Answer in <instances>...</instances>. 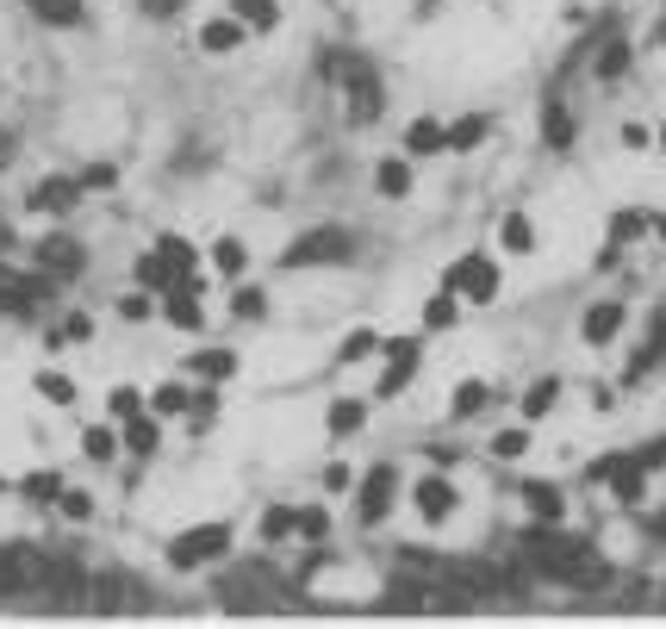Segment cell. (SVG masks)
<instances>
[{"instance_id": "6da1fadb", "label": "cell", "mask_w": 666, "mask_h": 629, "mask_svg": "<svg viewBox=\"0 0 666 629\" xmlns=\"http://www.w3.org/2000/svg\"><path fill=\"white\" fill-rule=\"evenodd\" d=\"M523 554H530L549 580H561V586H605V573H610L605 561H598L579 536L561 530V524H535V530L523 536Z\"/></svg>"}, {"instance_id": "7a4b0ae2", "label": "cell", "mask_w": 666, "mask_h": 629, "mask_svg": "<svg viewBox=\"0 0 666 629\" xmlns=\"http://www.w3.org/2000/svg\"><path fill=\"white\" fill-rule=\"evenodd\" d=\"M324 76L343 81L349 125H374V119H381L386 88H381V76H374V63H368V57H349V50H337V57H324Z\"/></svg>"}, {"instance_id": "3957f363", "label": "cell", "mask_w": 666, "mask_h": 629, "mask_svg": "<svg viewBox=\"0 0 666 629\" xmlns=\"http://www.w3.org/2000/svg\"><path fill=\"white\" fill-rule=\"evenodd\" d=\"M225 549H230V524H200V530L169 542V561L174 568H206V561H218Z\"/></svg>"}, {"instance_id": "277c9868", "label": "cell", "mask_w": 666, "mask_h": 629, "mask_svg": "<svg viewBox=\"0 0 666 629\" xmlns=\"http://www.w3.org/2000/svg\"><path fill=\"white\" fill-rule=\"evenodd\" d=\"M349 256V237L337 225H318V231H305L300 244H286L281 268H312V262H343Z\"/></svg>"}, {"instance_id": "5b68a950", "label": "cell", "mask_w": 666, "mask_h": 629, "mask_svg": "<svg viewBox=\"0 0 666 629\" xmlns=\"http://www.w3.org/2000/svg\"><path fill=\"white\" fill-rule=\"evenodd\" d=\"M38 580H44V554H32L25 542H7V549H0V598L32 592Z\"/></svg>"}, {"instance_id": "8992f818", "label": "cell", "mask_w": 666, "mask_h": 629, "mask_svg": "<svg viewBox=\"0 0 666 629\" xmlns=\"http://www.w3.org/2000/svg\"><path fill=\"white\" fill-rule=\"evenodd\" d=\"M449 293H467V300H493L498 293V268L486 262V256H461L455 268H449Z\"/></svg>"}, {"instance_id": "52a82bcc", "label": "cell", "mask_w": 666, "mask_h": 629, "mask_svg": "<svg viewBox=\"0 0 666 629\" xmlns=\"http://www.w3.org/2000/svg\"><path fill=\"white\" fill-rule=\"evenodd\" d=\"M393 498H399V468H374V474L362 480V524H381L386 512H393Z\"/></svg>"}, {"instance_id": "ba28073f", "label": "cell", "mask_w": 666, "mask_h": 629, "mask_svg": "<svg viewBox=\"0 0 666 629\" xmlns=\"http://www.w3.org/2000/svg\"><path fill=\"white\" fill-rule=\"evenodd\" d=\"M418 512H424V524L455 517V480H449V474H424L418 480Z\"/></svg>"}, {"instance_id": "9c48e42d", "label": "cell", "mask_w": 666, "mask_h": 629, "mask_svg": "<svg viewBox=\"0 0 666 629\" xmlns=\"http://www.w3.org/2000/svg\"><path fill=\"white\" fill-rule=\"evenodd\" d=\"M38 262L50 268V274H81V244L63 237V231H50V237L38 244Z\"/></svg>"}, {"instance_id": "30bf717a", "label": "cell", "mask_w": 666, "mask_h": 629, "mask_svg": "<svg viewBox=\"0 0 666 629\" xmlns=\"http://www.w3.org/2000/svg\"><path fill=\"white\" fill-rule=\"evenodd\" d=\"M32 305H38V281L0 262V312H32Z\"/></svg>"}, {"instance_id": "8fae6325", "label": "cell", "mask_w": 666, "mask_h": 629, "mask_svg": "<svg viewBox=\"0 0 666 629\" xmlns=\"http://www.w3.org/2000/svg\"><path fill=\"white\" fill-rule=\"evenodd\" d=\"M617 330H623V305H617V300H605V305H591V312H586V344L591 349L617 344Z\"/></svg>"}, {"instance_id": "7c38bea8", "label": "cell", "mask_w": 666, "mask_h": 629, "mask_svg": "<svg viewBox=\"0 0 666 629\" xmlns=\"http://www.w3.org/2000/svg\"><path fill=\"white\" fill-rule=\"evenodd\" d=\"M162 312H169V325H181V330H200V293H188V287H169V300H162Z\"/></svg>"}, {"instance_id": "4fadbf2b", "label": "cell", "mask_w": 666, "mask_h": 629, "mask_svg": "<svg viewBox=\"0 0 666 629\" xmlns=\"http://www.w3.org/2000/svg\"><path fill=\"white\" fill-rule=\"evenodd\" d=\"M230 13H237L249 32H274V25H281V7H274V0H230Z\"/></svg>"}, {"instance_id": "5bb4252c", "label": "cell", "mask_w": 666, "mask_h": 629, "mask_svg": "<svg viewBox=\"0 0 666 629\" xmlns=\"http://www.w3.org/2000/svg\"><path fill=\"white\" fill-rule=\"evenodd\" d=\"M188 374H200V381H230L237 374V356L230 349H206V356H193Z\"/></svg>"}, {"instance_id": "9a60e30c", "label": "cell", "mask_w": 666, "mask_h": 629, "mask_svg": "<svg viewBox=\"0 0 666 629\" xmlns=\"http://www.w3.org/2000/svg\"><path fill=\"white\" fill-rule=\"evenodd\" d=\"M523 505L535 512V524H561V493H554V486H542V480H530V486H523Z\"/></svg>"}, {"instance_id": "2e32d148", "label": "cell", "mask_w": 666, "mask_h": 629, "mask_svg": "<svg viewBox=\"0 0 666 629\" xmlns=\"http://www.w3.org/2000/svg\"><path fill=\"white\" fill-rule=\"evenodd\" d=\"M200 44H206V50H237V44H244V20H237V13L212 20L206 32H200Z\"/></svg>"}, {"instance_id": "e0dca14e", "label": "cell", "mask_w": 666, "mask_h": 629, "mask_svg": "<svg viewBox=\"0 0 666 629\" xmlns=\"http://www.w3.org/2000/svg\"><path fill=\"white\" fill-rule=\"evenodd\" d=\"M76 193H81V181H44V188L32 193V206L38 212H69L76 206Z\"/></svg>"}, {"instance_id": "ac0fdd59", "label": "cell", "mask_w": 666, "mask_h": 629, "mask_svg": "<svg viewBox=\"0 0 666 629\" xmlns=\"http://www.w3.org/2000/svg\"><path fill=\"white\" fill-rule=\"evenodd\" d=\"M25 7H32L44 25H63V32H69V25H81V0H25Z\"/></svg>"}, {"instance_id": "d6986e66", "label": "cell", "mask_w": 666, "mask_h": 629, "mask_svg": "<svg viewBox=\"0 0 666 629\" xmlns=\"http://www.w3.org/2000/svg\"><path fill=\"white\" fill-rule=\"evenodd\" d=\"M493 132V119L486 113H467V119H455V125H449V150H474L479 137Z\"/></svg>"}, {"instance_id": "ffe728a7", "label": "cell", "mask_w": 666, "mask_h": 629, "mask_svg": "<svg viewBox=\"0 0 666 629\" xmlns=\"http://www.w3.org/2000/svg\"><path fill=\"white\" fill-rule=\"evenodd\" d=\"M486 400H493V386L486 381H461L455 400H449V412H455V418H474V412H486Z\"/></svg>"}, {"instance_id": "44dd1931", "label": "cell", "mask_w": 666, "mask_h": 629, "mask_svg": "<svg viewBox=\"0 0 666 629\" xmlns=\"http://www.w3.org/2000/svg\"><path fill=\"white\" fill-rule=\"evenodd\" d=\"M94 605L100 610H125V605H137V592L118 580V573H100V586H94Z\"/></svg>"}, {"instance_id": "7402d4cb", "label": "cell", "mask_w": 666, "mask_h": 629, "mask_svg": "<svg viewBox=\"0 0 666 629\" xmlns=\"http://www.w3.org/2000/svg\"><path fill=\"white\" fill-rule=\"evenodd\" d=\"M405 144H411L418 156H430V150H449V132H442L437 119H418V125L405 132Z\"/></svg>"}, {"instance_id": "603a6c76", "label": "cell", "mask_w": 666, "mask_h": 629, "mask_svg": "<svg viewBox=\"0 0 666 629\" xmlns=\"http://www.w3.org/2000/svg\"><path fill=\"white\" fill-rule=\"evenodd\" d=\"M362 424H368V405L362 400H337V405H330V430H337V437H355Z\"/></svg>"}, {"instance_id": "cb8c5ba5", "label": "cell", "mask_w": 666, "mask_h": 629, "mask_svg": "<svg viewBox=\"0 0 666 629\" xmlns=\"http://www.w3.org/2000/svg\"><path fill=\"white\" fill-rule=\"evenodd\" d=\"M542 137H549L554 150H567V144H573V119H567L561 100H549V113H542Z\"/></svg>"}, {"instance_id": "d4e9b609", "label": "cell", "mask_w": 666, "mask_h": 629, "mask_svg": "<svg viewBox=\"0 0 666 629\" xmlns=\"http://www.w3.org/2000/svg\"><path fill=\"white\" fill-rule=\"evenodd\" d=\"M156 256H162V268H169L174 281H181V274H193V244H181V237H162V244H156Z\"/></svg>"}, {"instance_id": "484cf974", "label": "cell", "mask_w": 666, "mask_h": 629, "mask_svg": "<svg viewBox=\"0 0 666 629\" xmlns=\"http://www.w3.org/2000/svg\"><path fill=\"white\" fill-rule=\"evenodd\" d=\"M554 400H561V381H535L530 393H523V424H535V418H542V412H549Z\"/></svg>"}, {"instance_id": "4316f807", "label": "cell", "mask_w": 666, "mask_h": 629, "mask_svg": "<svg viewBox=\"0 0 666 629\" xmlns=\"http://www.w3.org/2000/svg\"><path fill=\"white\" fill-rule=\"evenodd\" d=\"M212 262L225 268V274H244V268H249V249L237 244V237H218V244H212Z\"/></svg>"}, {"instance_id": "83f0119b", "label": "cell", "mask_w": 666, "mask_h": 629, "mask_svg": "<svg viewBox=\"0 0 666 629\" xmlns=\"http://www.w3.org/2000/svg\"><path fill=\"white\" fill-rule=\"evenodd\" d=\"M374 181H381L386 200H405V193H411V169H405V162H381V175H374Z\"/></svg>"}, {"instance_id": "f1b7e54d", "label": "cell", "mask_w": 666, "mask_h": 629, "mask_svg": "<svg viewBox=\"0 0 666 629\" xmlns=\"http://www.w3.org/2000/svg\"><path fill=\"white\" fill-rule=\"evenodd\" d=\"M623 69H629V44H623V38H610V44H605V57H598V81H617Z\"/></svg>"}, {"instance_id": "f546056e", "label": "cell", "mask_w": 666, "mask_h": 629, "mask_svg": "<svg viewBox=\"0 0 666 629\" xmlns=\"http://www.w3.org/2000/svg\"><path fill=\"white\" fill-rule=\"evenodd\" d=\"M523 449H530V424H517V430H505V437H493V456H498V461H517V456H523Z\"/></svg>"}, {"instance_id": "4dcf8cb0", "label": "cell", "mask_w": 666, "mask_h": 629, "mask_svg": "<svg viewBox=\"0 0 666 629\" xmlns=\"http://www.w3.org/2000/svg\"><path fill=\"white\" fill-rule=\"evenodd\" d=\"M81 449H88V461H113V449H118V437L106 430V424H94L88 437H81Z\"/></svg>"}, {"instance_id": "1f68e13d", "label": "cell", "mask_w": 666, "mask_h": 629, "mask_svg": "<svg viewBox=\"0 0 666 629\" xmlns=\"http://www.w3.org/2000/svg\"><path fill=\"white\" fill-rule=\"evenodd\" d=\"M125 442H132V456H156V424L150 418H132V424H125Z\"/></svg>"}, {"instance_id": "d6a6232c", "label": "cell", "mask_w": 666, "mask_h": 629, "mask_svg": "<svg viewBox=\"0 0 666 629\" xmlns=\"http://www.w3.org/2000/svg\"><path fill=\"white\" fill-rule=\"evenodd\" d=\"M424 325H430V330H449V325H455V293H437V300L424 305Z\"/></svg>"}, {"instance_id": "836d02e7", "label": "cell", "mask_w": 666, "mask_h": 629, "mask_svg": "<svg viewBox=\"0 0 666 629\" xmlns=\"http://www.w3.org/2000/svg\"><path fill=\"white\" fill-rule=\"evenodd\" d=\"M642 231H647V218H642V212H617V218H610V237H617V244H635Z\"/></svg>"}, {"instance_id": "e575fe53", "label": "cell", "mask_w": 666, "mask_h": 629, "mask_svg": "<svg viewBox=\"0 0 666 629\" xmlns=\"http://www.w3.org/2000/svg\"><path fill=\"white\" fill-rule=\"evenodd\" d=\"M150 405L162 412V418H174V412H188L193 400H188V386H156V400H150Z\"/></svg>"}, {"instance_id": "d590c367", "label": "cell", "mask_w": 666, "mask_h": 629, "mask_svg": "<svg viewBox=\"0 0 666 629\" xmlns=\"http://www.w3.org/2000/svg\"><path fill=\"white\" fill-rule=\"evenodd\" d=\"M530 244H535L530 218H523V212H511V218H505V249H530Z\"/></svg>"}, {"instance_id": "8d00e7d4", "label": "cell", "mask_w": 666, "mask_h": 629, "mask_svg": "<svg viewBox=\"0 0 666 629\" xmlns=\"http://www.w3.org/2000/svg\"><path fill=\"white\" fill-rule=\"evenodd\" d=\"M137 281L144 287H174V274L162 268V256H144V262H137Z\"/></svg>"}, {"instance_id": "74e56055", "label": "cell", "mask_w": 666, "mask_h": 629, "mask_svg": "<svg viewBox=\"0 0 666 629\" xmlns=\"http://www.w3.org/2000/svg\"><path fill=\"white\" fill-rule=\"evenodd\" d=\"M374 349H381V337H374V330H355V337L343 344V362H362V356H374Z\"/></svg>"}, {"instance_id": "f35d334b", "label": "cell", "mask_w": 666, "mask_h": 629, "mask_svg": "<svg viewBox=\"0 0 666 629\" xmlns=\"http://www.w3.org/2000/svg\"><path fill=\"white\" fill-rule=\"evenodd\" d=\"M38 393H44V400H57V405H69V400H76V386L63 381V374H38Z\"/></svg>"}, {"instance_id": "ab89813d", "label": "cell", "mask_w": 666, "mask_h": 629, "mask_svg": "<svg viewBox=\"0 0 666 629\" xmlns=\"http://www.w3.org/2000/svg\"><path fill=\"white\" fill-rule=\"evenodd\" d=\"M25 493H32V498H63V480L50 474V468H44V474H32V480H25Z\"/></svg>"}, {"instance_id": "60d3db41", "label": "cell", "mask_w": 666, "mask_h": 629, "mask_svg": "<svg viewBox=\"0 0 666 629\" xmlns=\"http://www.w3.org/2000/svg\"><path fill=\"white\" fill-rule=\"evenodd\" d=\"M293 530H305V536H324V530H330V512H318V505H312V512H300V517H293Z\"/></svg>"}, {"instance_id": "b9f144b4", "label": "cell", "mask_w": 666, "mask_h": 629, "mask_svg": "<svg viewBox=\"0 0 666 629\" xmlns=\"http://www.w3.org/2000/svg\"><path fill=\"white\" fill-rule=\"evenodd\" d=\"M293 517H300V512H281V505L262 512V536H286V530H293Z\"/></svg>"}, {"instance_id": "7bdbcfd3", "label": "cell", "mask_w": 666, "mask_h": 629, "mask_svg": "<svg viewBox=\"0 0 666 629\" xmlns=\"http://www.w3.org/2000/svg\"><path fill=\"white\" fill-rule=\"evenodd\" d=\"M113 181H118V169H113V162H94V169L81 175V188H113Z\"/></svg>"}, {"instance_id": "ee69618b", "label": "cell", "mask_w": 666, "mask_h": 629, "mask_svg": "<svg viewBox=\"0 0 666 629\" xmlns=\"http://www.w3.org/2000/svg\"><path fill=\"white\" fill-rule=\"evenodd\" d=\"M262 293H256V287H244V293H237V318H262Z\"/></svg>"}, {"instance_id": "f6af8a7d", "label": "cell", "mask_w": 666, "mask_h": 629, "mask_svg": "<svg viewBox=\"0 0 666 629\" xmlns=\"http://www.w3.org/2000/svg\"><path fill=\"white\" fill-rule=\"evenodd\" d=\"M137 405H144V400H137L132 386H113V412H118V418H137Z\"/></svg>"}, {"instance_id": "bcb514c9", "label": "cell", "mask_w": 666, "mask_h": 629, "mask_svg": "<svg viewBox=\"0 0 666 629\" xmlns=\"http://www.w3.org/2000/svg\"><path fill=\"white\" fill-rule=\"evenodd\" d=\"M181 7H188V0H144V13H150V20H169V13H181Z\"/></svg>"}, {"instance_id": "7dc6e473", "label": "cell", "mask_w": 666, "mask_h": 629, "mask_svg": "<svg viewBox=\"0 0 666 629\" xmlns=\"http://www.w3.org/2000/svg\"><path fill=\"white\" fill-rule=\"evenodd\" d=\"M324 486H330V493H343V486H349V468H343V461H330V468H324Z\"/></svg>"}, {"instance_id": "c3c4849f", "label": "cell", "mask_w": 666, "mask_h": 629, "mask_svg": "<svg viewBox=\"0 0 666 629\" xmlns=\"http://www.w3.org/2000/svg\"><path fill=\"white\" fill-rule=\"evenodd\" d=\"M63 337H69V344H88V337H94V325H88V318H69V325H63Z\"/></svg>"}, {"instance_id": "681fc988", "label": "cell", "mask_w": 666, "mask_h": 629, "mask_svg": "<svg viewBox=\"0 0 666 629\" xmlns=\"http://www.w3.org/2000/svg\"><path fill=\"white\" fill-rule=\"evenodd\" d=\"M63 512H69V517H88L94 505H88V493H63Z\"/></svg>"}, {"instance_id": "f907efd6", "label": "cell", "mask_w": 666, "mask_h": 629, "mask_svg": "<svg viewBox=\"0 0 666 629\" xmlns=\"http://www.w3.org/2000/svg\"><path fill=\"white\" fill-rule=\"evenodd\" d=\"M118 312H125V318H144V312H150V300H137V293H125V300H118Z\"/></svg>"}, {"instance_id": "816d5d0a", "label": "cell", "mask_w": 666, "mask_h": 629, "mask_svg": "<svg viewBox=\"0 0 666 629\" xmlns=\"http://www.w3.org/2000/svg\"><path fill=\"white\" fill-rule=\"evenodd\" d=\"M654 536H666V512H661V517H654Z\"/></svg>"}, {"instance_id": "f5cc1de1", "label": "cell", "mask_w": 666, "mask_h": 629, "mask_svg": "<svg viewBox=\"0 0 666 629\" xmlns=\"http://www.w3.org/2000/svg\"><path fill=\"white\" fill-rule=\"evenodd\" d=\"M654 225H661V237H666V212H661V218H654Z\"/></svg>"}, {"instance_id": "db71d44e", "label": "cell", "mask_w": 666, "mask_h": 629, "mask_svg": "<svg viewBox=\"0 0 666 629\" xmlns=\"http://www.w3.org/2000/svg\"><path fill=\"white\" fill-rule=\"evenodd\" d=\"M0 249H7V225H0Z\"/></svg>"}, {"instance_id": "11a10c76", "label": "cell", "mask_w": 666, "mask_h": 629, "mask_svg": "<svg viewBox=\"0 0 666 629\" xmlns=\"http://www.w3.org/2000/svg\"><path fill=\"white\" fill-rule=\"evenodd\" d=\"M661 44H666V25H661Z\"/></svg>"}, {"instance_id": "9f6ffc18", "label": "cell", "mask_w": 666, "mask_h": 629, "mask_svg": "<svg viewBox=\"0 0 666 629\" xmlns=\"http://www.w3.org/2000/svg\"><path fill=\"white\" fill-rule=\"evenodd\" d=\"M661 144H666V132H661Z\"/></svg>"}]
</instances>
